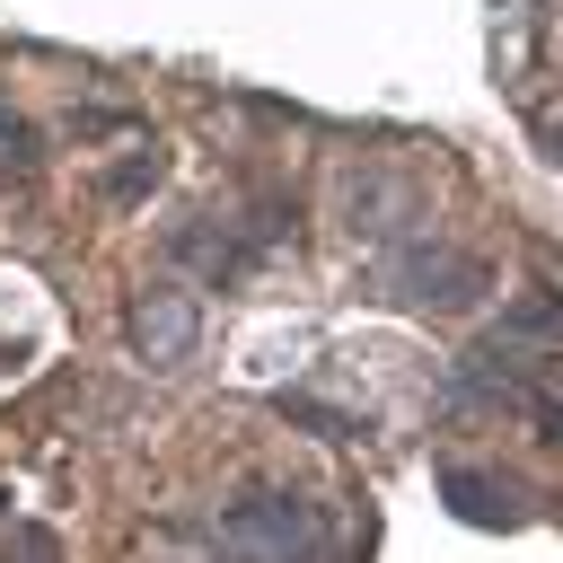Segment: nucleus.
<instances>
[{"label": "nucleus", "mask_w": 563, "mask_h": 563, "mask_svg": "<svg viewBox=\"0 0 563 563\" xmlns=\"http://www.w3.org/2000/svg\"><path fill=\"white\" fill-rule=\"evenodd\" d=\"M229 563H325V519L299 493H246L220 519Z\"/></svg>", "instance_id": "f257e3e1"}, {"label": "nucleus", "mask_w": 563, "mask_h": 563, "mask_svg": "<svg viewBox=\"0 0 563 563\" xmlns=\"http://www.w3.org/2000/svg\"><path fill=\"white\" fill-rule=\"evenodd\" d=\"M378 290L387 299H405V308H466V299H484L493 290V273H484V255H457V246H396L387 264H378Z\"/></svg>", "instance_id": "f03ea898"}, {"label": "nucleus", "mask_w": 563, "mask_h": 563, "mask_svg": "<svg viewBox=\"0 0 563 563\" xmlns=\"http://www.w3.org/2000/svg\"><path fill=\"white\" fill-rule=\"evenodd\" d=\"M123 334H132V352H141V361H185V352H194V334H202V317H194V290H176V282H150V290H132V308H123Z\"/></svg>", "instance_id": "7ed1b4c3"}, {"label": "nucleus", "mask_w": 563, "mask_h": 563, "mask_svg": "<svg viewBox=\"0 0 563 563\" xmlns=\"http://www.w3.org/2000/svg\"><path fill=\"white\" fill-rule=\"evenodd\" d=\"M167 255H176V264H194L202 282H229V273L255 255V238H238V229H211V220H176V229H167Z\"/></svg>", "instance_id": "20e7f679"}, {"label": "nucleus", "mask_w": 563, "mask_h": 563, "mask_svg": "<svg viewBox=\"0 0 563 563\" xmlns=\"http://www.w3.org/2000/svg\"><path fill=\"white\" fill-rule=\"evenodd\" d=\"M440 493H449L457 519H475V528H519V493L493 484V475H475V466H440Z\"/></svg>", "instance_id": "39448f33"}, {"label": "nucleus", "mask_w": 563, "mask_h": 563, "mask_svg": "<svg viewBox=\"0 0 563 563\" xmlns=\"http://www.w3.org/2000/svg\"><path fill=\"white\" fill-rule=\"evenodd\" d=\"M35 167H44V132L0 106V194H9V185H35Z\"/></svg>", "instance_id": "423d86ee"}, {"label": "nucleus", "mask_w": 563, "mask_h": 563, "mask_svg": "<svg viewBox=\"0 0 563 563\" xmlns=\"http://www.w3.org/2000/svg\"><path fill=\"white\" fill-rule=\"evenodd\" d=\"M158 176H167V150H158V141H141L132 158H114V167L97 176V194H106V202H141Z\"/></svg>", "instance_id": "0eeeda50"}, {"label": "nucleus", "mask_w": 563, "mask_h": 563, "mask_svg": "<svg viewBox=\"0 0 563 563\" xmlns=\"http://www.w3.org/2000/svg\"><path fill=\"white\" fill-rule=\"evenodd\" d=\"M501 334H563V299H554V290H528V299L501 317Z\"/></svg>", "instance_id": "6e6552de"}, {"label": "nucleus", "mask_w": 563, "mask_h": 563, "mask_svg": "<svg viewBox=\"0 0 563 563\" xmlns=\"http://www.w3.org/2000/svg\"><path fill=\"white\" fill-rule=\"evenodd\" d=\"M0 563H62V554H53V537H35V528H18V537L0 545Z\"/></svg>", "instance_id": "1a4fd4ad"}, {"label": "nucleus", "mask_w": 563, "mask_h": 563, "mask_svg": "<svg viewBox=\"0 0 563 563\" xmlns=\"http://www.w3.org/2000/svg\"><path fill=\"white\" fill-rule=\"evenodd\" d=\"M528 413L545 422V440H563V405H554V396H528Z\"/></svg>", "instance_id": "9d476101"}]
</instances>
